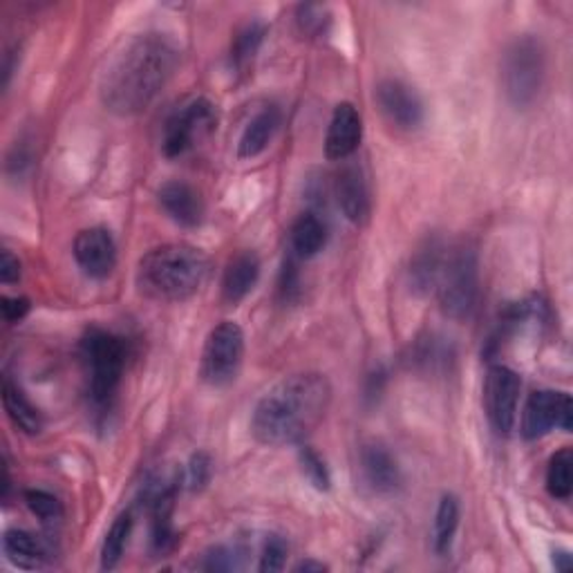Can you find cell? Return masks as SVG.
<instances>
[{"label": "cell", "instance_id": "8fae6325", "mask_svg": "<svg viewBox=\"0 0 573 573\" xmlns=\"http://www.w3.org/2000/svg\"><path fill=\"white\" fill-rule=\"evenodd\" d=\"M76 264L82 272L95 281L108 278L117 266V245L112 234L103 226H90L74 238L72 247Z\"/></svg>", "mask_w": 573, "mask_h": 573}, {"label": "cell", "instance_id": "7c38bea8", "mask_svg": "<svg viewBox=\"0 0 573 573\" xmlns=\"http://www.w3.org/2000/svg\"><path fill=\"white\" fill-rule=\"evenodd\" d=\"M376 103L381 112L386 114V120L401 128L414 130L424 122V103L419 95L399 79H384L376 86Z\"/></svg>", "mask_w": 573, "mask_h": 573}, {"label": "cell", "instance_id": "277c9868", "mask_svg": "<svg viewBox=\"0 0 573 573\" xmlns=\"http://www.w3.org/2000/svg\"><path fill=\"white\" fill-rule=\"evenodd\" d=\"M435 291L448 319L462 321L471 316L479 291V258L473 245L462 242L450 251L446 249Z\"/></svg>", "mask_w": 573, "mask_h": 573}, {"label": "cell", "instance_id": "d4e9b609", "mask_svg": "<svg viewBox=\"0 0 573 573\" xmlns=\"http://www.w3.org/2000/svg\"><path fill=\"white\" fill-rule=\"evenodd\" d=\"M547 490L551 498L566 502L573 490V452L571 448L558 450L547 469Z\"/></svg>", "mask_w": 573, "mask_h": 573}, {"label": "cell", "instance_id": "3957f363", "mask_svg": "<svg viewBox=\"0 0 573 573\" xmlns=\"http://www.w3.org/2000/svg\"><path fill=\"white\" fill-rule=\"evenodd\" d=\"M211 272L209 256L184 242L162 245L148 251L137 264L139 291L158 302H184L194 298Z\"/></svg>", "mask_w": 573, "mask_h": 573}, {"label": "cell", "instance_id": "4dcf8cb0", "mask_svg": "<svg viewBox=\"0 0 573 573\" xmlns=\"http://www.w3.org/2000/svg\"><path fill=\"white\" fill-rule=\"evenodd\" d=\"M213 473V462L207 452L194 454V460L188 464V484L194 490H202L211 482Z\"/></svg>", "mask_w": 573, "mask_h": 573}, {"label": "cell", "instance_id": "52a82bcc", "mask_svg": "<svg viewBox=\"0 0 573 573\" xmlns=\"http://www.w3.org/2000/svg\"><path fill=\"white\" fill-rule=\"evenodd\" d=\"M245 359V332L234 321L217 323L204 342L200 374L213 388L228 386L236 378Z\"/></svg>", "mask_w": 573, "mask_h": 573}, {"label": "cell", "instance_id": "f546056e", "mask_svg": "<svg viewBox=\"0 0 573 573\" xmlns=\"http://www.w3.org/2000/svg\"><path fill=\"white\" fill-rule=\"evenodd\" d=\"M240 558L242 551L238 547H213L207 556H204V569L207 571H234L240 569Z\"/></svg>", "mask_w": 573, "mask_h": 573}, {"label": "cell", "instance_id": "836d02e7", "mask_svg": "<svg viewBox=\"0 0 573 573\" xmlns=\"http://www.w3.org/2000/svg\"><path fill=\"white\" fill-rule=\"evenodd\" d=\"M0 310H3V316L8 323H18L27 316L29 312V300L27 298H3V304H0Z\"/></svg>", "mask_w": 573, "mask_h": 573}, {"label": "cell", "instance_id": "9c48e42d", "mask_svg": "<svg viewBox=\"0 0 573 573\" xmlns=\"http://www.w3.org/2000/svg\"><path fill=\"white\" fill-rule=\"evenodd\" d=\"M522 381L515 370L507 365H490L484 378V410L488 424L498 435H511L518 422Z\"/></svg>", "mask_w": 573, "mask_h": 573}, {"label": "cell", "instance_id": "7402d4cb", "mask_svg": "<svg viewBox=\"0 0 573 573\" xmlns=\"http://www.w3.org/2000/svg\"><path fill=\"white\" fill-rule=\"evenodd\" d=\"M327 242V228L316 213H302L291 226V253L300 260H310L323 251Z\"/></svg>", "mask_w": 573, "mask_h": 573}, {"label": "cell", "instance_id": "6da1fadb", "mask_svg": "<svg viewBox=\"0 0 573 573\" xmlns=\"http://www.w3.org/2000/svg\"><path fill=\"white\" fill-rule=\"evenodd\" d=\"M179 65V50L169 36L139 34L114 54L101 76V103L117 117H135L150 108Z\"/></svg>", "mask_w": 573, "mask_h": 573}, {"label": "cell", "instance_id": "44dd1931", "mask_svg": "<svg viewBox=\"0 0 573 573\" xmlns=\"http://www.w3.org/2000/svg\"><path fill=\"white\" fill-rule=\"evenodd\" d=\"M3 406H5L8 416L12 419V424L21 433L34 437L43 431L41 412L36 410V406L27 399V395L18 388V384H14L10 376L3 378Z\"/></svg>", "mask_w": 573, "mask_h": 573}, {"label": "cell", "instance_id": "603a6c76", "mask_svg": "<svg viewBox=\"0 0 573 573\" xmlns=\"http://www.w3.org/2000/svg\"><path fill=\"white\" fill-rule=\"evenodd\" d=\"M460 518H462L460 500H457L454 495H444L435 513V531H433V545L439 556L450 551L457 526H460Z\"/></svg>", "mask_w": 573, "mask_h": 573}, {"label": "cell", "instance_id": "30bf717a", "mask_svg": "<svg viewBox=\"0 0 573 573\" xmlns=\"http://www.w3.org/2000/svg\"><path fill=\"white\" fill-rule=\"evenodd\" d=\"M573 426V406L566 393L538 390L526 399L522 412V437L526 441H536L549 435L553 428L571 433Z\"/></svg>", "mask_w": 573, "mask_h": 573}, {"label": "cell", "instance_id": "5bb4252c", "mask_svg": "<svg viewBox=\"0 0 573 573\" xmlns=\"http://www.w3.org/2000/svg\"><path fill=\"white\" fill-rule=\"evenodd\" d=\"M334 196H336L338 209L352 224L368 222L370 211H372V200H370V188H368L361 166L346 164L338 171L336 182H334Z\"/></svg>", "mask_w": 573, "mask_h": 573}, {"label": "cell", "instance_id": "d590c367", "mask_svg": "<svg viewBox=\"0 0 573 573\" xmlns=\"http://www.w3.org/2000/svg\"><path fill=\"white\" fill-rule=\"evenodd\" d=\"M327 566L323 564V562H316V560H302L300 564H296V571H304V573H310V571H316V573H321V571H325Z\"/></svg>", "mask_w": 573, "mask_h": 573}, {"label": "cell", "instance_id": "d6a6232c", "mask_svg": "<svg viewBox=\"0 0 573 573\" xmlns=\"http://www.w3.org/2000/svg\"><path fill=\"white\" fill-rule=\"evenodd\" d=\"M21 260L12 251L0 253V283L3 285H14L21 281Z\"/></svg>", "mask_w": 573, "mask_h": 573}, {"label": "cell", "instance_id": "83f0119b", "mask_svg": "<svg viewBox=\"0 0 573 573\" xmlns=\"http://www.w3.org/2000/svg\"><path fill=\"white\" fill-rule=\"evenodd\" d=\"M287 553L289 547L281 536H266L264 545H262V553H260V571L262 573H274V571H283L285 562H287Z\"/></svg>", "mask_w": 573, "mask_h": 573}, {"label": "cell", "instance_id": "e575fe53", "mask_svg": "<svg viewBox=\"0 0 573 573\" xmlns=\"http://www.w3.org/2000/svg\"><path fill=\"white\" fill-rule=\"evenodd\" d=\"M571 564H573V560H571V556H569L566 551H556V553H553V566H556L558 571H569Z\"/></svg>", "mask_w": 573, "mask_h": 573}, {"label": "cell", "instance_id": "4fadbf2b", "mask_svg": "<svg viewBox=\"0 0 573 573\" xmlns=\"http://www.w3.org/2000/svg\"><path fill=\"white\" fill-rule=\"evenodd\" d=\"M363 137V122L359 110L342 101L334 108L327 137H325V158L329 162H346L350 160Z\"/></svg>", "mask_w": 573, "mask_h": 573}, {"label": "cell", "instance_id": "ba28073f", "mask_svg": "<svg viewBox=\"0 0 573 573\" xmlns=\"http://www.w3.org/2000/svg\"><path fill=\"white\" fill-rule=\"evenodd\" d=\"M217 126V112L209 99H194L182 105L166 124L164 130V155L169 160L186 155Z\"/></svg>", "mask_w": 573, "mask_h": 573}, {"label": "cell", "instance_id": "8992f818", "mask_svg": "<svg viewBox=\"0 0 573 573\" xmlns=\"http://www.w3.org/2000/svg\"><path fill=\"white\" fill-rule=\"evenodd\" d=\"M84 357L90 372L92 401L105 408L122 386V376L126 368L124 340L105 329L95 327L84 338Z\"/></svg>", "mask_w": 573, "mask_h": 573}, {"label": "cell", "instance_id": "4316f807", "mask_svg": "<svg viewBox=\"0 0 573 573\" xmlns=\"http://www.w3.org/2000/svg\"><path fill=\"white\" fill-rule=\"evenodd\" d=\"M264 38V27L258 25V23H251L247 25L234 41V48H232V61L238 65V67H245L253 57L256 52L260 50V43Z\"/></svg>", "mask_w": 573, "mask_h": 573}, {"label": "cell", "instance_id": "9a60e30c", "mask_svg": "<svg viewBox=\"0 0 573 573\" xmlns=\"http://www.w3.org/2000/svg\"><path fill=\"white\" fill-rule=\"evenodd\" d=\"M361 469L374 493H395L401 486V469L384 444H368L361 450Z\"/></svg>", "mask_w": 573, "mask_h": 573}, {"label": "cell", "instance_id": "1f68e13d", "mask_svg": "<svg viewBox=\"0 0 573 573\" xmlns=\"http://www.w3.org/2000/svg\"><path fill=\"white\" fill-rule=\"evenodd\" d=\"M325 10L319 8V5H302L298 8V25L302 32L308 34H319L323 27H325V21L323 18Z\"/></svg>", "mask_w": 573, "mask_h": 573}, {"label": "cell", "instance_id": "2e32d148", "mask_svg": "<svg viewBox=\"0 0 573 573\" xmlns=\"http://www.w3.org/2000/svg\"><path fill=\"white\" fill-rule=\"evenodd\" d=\"M160 204L162 209L171 215V220H175L182 226H198L202 222L204 215V204L198 190L186 184V182H166L160 188Z\"/></svg>", "mask_w": 573, "mask_h": 573}, {"label": "cell", "instance_id": "cb8c5ba5", "mask_svg": "<svg viewBox=\"0 0 573 573\" xmlns=\"http://www.w3.org/2000/svg\"><path fill=\"white\" fill-rule=\"evenodd\" d=\"M133 513L126 511L122 513L117 520L112 522L110 531L105 533V540L101 547V569H114L120 564V560L124 558V551L128 547L130 540V533H133Z\"/></svg>", "mask_w": 573, "mask_h": 573}, {"label": "cell", "instance_id": "e0dca14e", "mask_svg": "<svg viewBox=\"0 0 573 573\" xmlns=\"http://www.w3.org/2000/svg\"><path fill=\"white\" fill-rule=\"evenodd\" d=\"M260 278V258L253 251H240L228 260L222 276V298L228 304L242 302Z\"/></svg>", "mask_w": 573, "mask_h": 573}, {"label": "cell", "instance_id": "f1b7e54d", "mask_svg": "<svg viewBox=\"0 0 573 573\" xmlns=\"http://www.w3.org/2000/svg\"><path fill=\"white\" fill-rule=\"evenodd\" d=\"M300 466L304 477H308L319 490H327L332 479H329V471L325 466V462L321 460V454L314 452L312 448H300Z\"/></svg>", "mask_w": 573, "mask_h": 573}, {"label": "cell", "instance_id": "484cf974", "mask_svg": "<svg viewBox=\"0 0 573 573\" xmlns=\"http://www.w3.org/2000/svg\"><path fill=\"white\" fill-rule=\"evenodd\" d=\"M25 505L43 524L54 526L63 520V505L59 502V498H54V495L48 490H38V488L27 490L25 493Z\"/></svg>", "mask_w": 573, "mask_h": 573}, {"label": "cell", "instance_id": "5b68a950", "mask_svg": "<svg viewBox=\"0 0 573 573\" xmlns=\"http://www.w3.org/2000/svg\"><path fill=\"white\" fill-rule=\"evenodd\" d=\"M547 72L545 48L536 36H518L502 59V86L515 108H528L538 99Z\"/></svg>", "mask_w": 573, "mask_h": 573}, {"label": "cell", "instance_id": "ac0fdd59", "mask_svg": "<svg viewBox=\"0 0 573 573\" xmlns=\"http://www.w3.org/2000/svg\"><path fill=\"white\" fill-rule=\"evenodd\" d=\"M444 256H446V247L439 238H428L416 249L410 262V287L414 294L426 296L435 289Z\"/></svg>", "mask_w": 573, "mask_h": 573}, {"label": "cell", "instance_id": "7a4b0ae2", "mask_svg": "<svg viewBox=\"0 0 573 573\" xmlns=\"http://www.w3.org/2000/svg\"><path fill=\"white\" fill-rule=\"evenodd\" d=\"M332 384L321 372H298L258 401L251 414V433L264 446H291L310 437L332 406Z\"/></svg>", "mask_w": 573, "mask_h": 573}, {"label": "cell", "instance_id": "d6986e66", "mask_svg": "<svg viewBox=\"0 0 573 573\" xmlns=\"http://www.w3.org/2000/svg\"><path fill=\"white\" fill-rule=\"evenodd\" d=\"M3 551L8 556V560L25 571H34V569H41L46 566V562L50 560V549L48 545L34 536L29 531L23 528H10L5 531L3 536Z\"/></svg>", "mask_w": 573, "mask_h": 573}, {"label": "cell", "instance_id": "ffe728a7", "mask_svg": "<svg viewBox=\"0 0 573 573\" xmlns=\"http://www.w3.org/2000/svg\"><path fill=\"white\" fill-rule=\"evenodd\" d=\"M281 126V110L276 105H266L260 110L256 117L247 124L240 144H238V155L242 160H253L266 150V146L272 144L276 130Z\"/></svg>", "mask_w": 573, "mask_h": 573}]
</instances>
